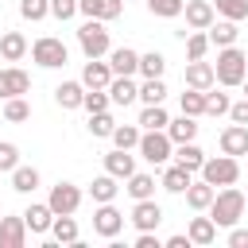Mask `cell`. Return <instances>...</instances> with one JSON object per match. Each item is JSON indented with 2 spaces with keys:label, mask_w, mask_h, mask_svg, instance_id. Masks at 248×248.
<instances>
[{
  "label": "cell",
  "mask_w": 248,
  "mask_h": 248,
  "mask_svg": "<svg viewBox=\"0 0 248 248\" xmlns=\"http://www.w3.org/2000/svg\"><path fill=\"white\" fill-rule=\"evenodd\" d=\"M23 221H27V232H50L54 213H50V205H31V209H23Z\"/></svg>",
  "instance_id": "26"
},
{
  "label": "cell",
  "mask_w": 248,
  "mask_h": 248,
  "mask_svg": "<svg viewBox=\"0 0 248 248\" xmlns=\"http://www.w3.org/2000/svg\"><path fill=\"white\" fill-rule=\"evenodd\" d=\"M221 151L225 155H248V124H232L221 132Z\"/></svg>",
  "instance_id": "18"
},
{
  "label": "cell",
  "mask_w": 248,
  "mask_h": 248,
  "mask_svg": "<svg viewBox=\"0 0 248 248\" xmlns=\"http://www.w3.org/2000/svg\"><path fill=\"white\" fill-rule=\"evenodd\" d=\"M46 205H50V213H74V209L81 205V190H78L74 182H58V186H50Z\"/></svg>",
  "instance_id": "7"
},
{
  "label": "cell",
  "mask_w": 248,
  "mask_h": 248,
  "mask_svg": "<svg viewBox=\"0 0 248 248\" xmlns=\"http://www.w3.org/2000/svg\"><path fill=\"white\" fill-rule=\"evenodd\" d=\"M244 202H248V194H244Z\"/></svg>",
  "instance_id": "53"
},
{
  "label": "cell",
  "mask_w": 248,
  "mask_h": 248,
  "mask_svg": "<svg viewBox=\"0 0 248 248\" xmlns=\"http://www.w3.org/2000/svg\"><path fill=\"white\" fill-rule=\"evenodd\" d=\"M78 12V0H50V16L54 19H74Z\"/></svg>",
  "instance_id": "47"
},
{
  "label": "cell",
  "mask_w": 248,
  "mask_h": 248,
  "mask_svg": "<svg viewBox=\"0 0 248 248\" xmlns=\"http://www.w3.org/2000/svg\"><path fill=\"white\" fill-rule=\"evenodd\" d=\"M186 236H190V244H213V240H217V225H213V217H194Z\"/></svg>",
  "instance_id": "27"
},
{
  "label": "cell",
  "mask_w": 248,
  "mask_h": 248,
  "mask_svg": "<svg viewBox=\"0 0 248 248\" xmlns=\"http://www.w3.org/2000/svg\"><path fill=\"white\" fill-rule=\"evenodd\" d=\"M174 147H178V151H170V155H174V163H178V167H186L190 174H194V170H202V163H205V151H202L194 140H190V143H174Z\"/></svg>",
  "instance_id": "19"
},
{
  "label": "cell",
  "mask_w": 248,
  "mask_h": 248,
  "mask_svg": "<svg viewBox=\"0 0 248 248\" xmlns=\"http://www.w3.org/2000/svg\"><path fill=\"white\" fill-rule=\"evenodd\" d=\"M120 229H124V213H120V209H116L112 202H101V209L93 213V232H97V236H108V240H112V236H116Z\"/></svg>",
  "instance_id": "8"
},
{
  "label": "cell",
  "mask_w": 248,
  "mask_h": 248,
  "mask_svg": "<svg viewBox=\"0 0 248 248\" xmlns=\"http://www.w3.org/2000/svg\"><path fill=\"white\" fill-rule=\"evenodd\" d=\"M105 89H108V101H112V105H132V101H140V85H136L132 78L112 74V81H108Z\"/></svg>",
  "instance_id": "14"
},
{
  "label": "cell",
  "mask_w": 248,
  "mask_h": 248,
  "mask_svg": "<svg viewBox=\"0 0 248 248\" xmlns=\"http://www.w3.org/2000/svg\"><path fill=\"white\" fill-rule=\"evenodd\" d=\"M78 12H85L89 19H116L124 12V0H78Z\"/></svg>",
  "instance_id": "15"
},
{
  "label": "cell",
  "mask_w": 248,
  "mask_h": 248,
  "mask_svg": "<svg viewBox=\"0 0 248 248\" xmlns=\"http://www.w3.org/2000/svg\"><path fill=\"white\" fill-rule=\"evenodd\" d=\"M229 116H232V124H248V97L236 101V105H229Z\"/></svg>",
  "instance_id": "48"
},
{
  "label": "cell",
  "mask_w": 248,
  "mask_h": 248,
  "mask_svg": "<svg viewBox=\"0 0 248 248\" xmlns=\"http://www.w3.org/2000/svg\"><path fill=\"white\" fill-rule=\"evenodd\" d=\"M163 97H167L163 78H147V81L140 85V101H143V105H163Z\"/></svg>",
  "instance_id": "36"
},
{
  "label": "cell",
  "mask_w": 248,
  "mask_h": 248,
  "mask_svg": "<svg viewBox=\"0 0 248 248\" xmlns=\"http://www.w3.org/2000/svg\"><path fill=\"white\" fill-rule=\"evenodd\" d=\"M116 182H120V178H112L108 170H105L101 178H93V182H89V194H93V202H112V198H116V190H120Z\"/></svg>",
  "instance_id": "30"
},
{
  "label": "cell",
  "mask_w": 248,
  "mask_h": 248,
  "mask_svg": "<svg viewBox=\"0 0 248 248\" xmlns=\"http://www.w3.org/2000/svg\"><path fill=\"white\" fill-rule=\"evenodd\" d=\"M46 12H50V0H19V16H23V19H31V23H35V19H43Z\"/></svg>",
  "instance_id": "43"
},
{
  "label": "cell",
  "mask_w": 248,
  "mask_h": 248,
  "mask_svg": "<svg viewBox=\"0 0 248 248\" xmlns=\"http://www.w3.org/2000/svg\"><path fill=\"white\" fill-rule=\"evenodd\" d=\"M35 186H39V170H35V167H16V170H12V190L31 194Z\"/></svg>",
  "instance_id": "34"
},
{
  "label": "cell",
  "mask_w": 248,
  "mask_h": 248,
  "mask_svg": "<svg viewBox=\"0 0 248 248\" xmlns=\"http://www.w3.org/2000/svg\"><path fill=\"white\" fill-rule=\"evenodd\" d=\"M0 54H4V62H19L27 54V39L19 31H4L0 35Z\"/></svg>",
  "instance_id": "23"
},
{
  "label": "cell",
  "mask_w": 248,
  "mask_h": 248,
  "mask_svg": "<svg viewBox=\"0 0 248 248\" xmlns=\"http://www.w3.org/2000/svg\"><path fill=\"white\" fill-rule=\"evenodd\" d=\"M105 170H108L112 178H128V174L136 170V159H132L124 147H116V151H108V155H105Z\"/></svg>",
  "instance_id": "20"
},
{
  "label": "cell",
  "mask_w": 248,
  "mask_h": 248,
  "mask_svg": "<svg viewBox=\"0 0 248 248\" xmlns=\"http://www.w3.org/2000/svg\"><path fill=\"white\" fill-rule=\"evenodd\" d=\"M81 108H89V112H105V108H108V89H89V93L81 97Z\"/></svg>",
  "instance_id": "45"
},
{
  "label": "cell",
  "mask_w": 248,
  "mask_h": 248,
  "mask_svg": "<svg viewBox=\"0 0 248 248\" xmlns=\"http://www.w3.org/2000/svg\"><path fill=\"white\" fill-rule=\"evenodd\" d=\"M190 182H194V178H190V170L174 163V167H167V170H163V182H159V186H163V190H170V194H182Z\"/></svg>",
  "instance_id": "28"
},
{
  "label": "cell",
  "mask_w": 248,
  "mask_h": 248,
  "mask_svg": "<svg viewBox=\"0 0 248 248\" xmlns=\"http://www.w3.org/2000/svg\"><path fill=\"white\" fill-rule=\"evenodd\" d=\"M229 244L232 248H248V229H232L229 232Z\"/></svg>",
  "instance_id": "49"
},
{
  "label": "cell",
  "mask_w": 248,
  "mask_h": 248,
  "mask_svg": "<svg viewBox=\"0 0 248 248\" xmlns=\"http://www.w3.org/2000/svg\"><path fill=\"white\" fill-rule=\"evenodd\" d=\"M244 209H248V202H244V194L232 190V186H225V190L213 194V202H209V217H213V225H225V229H232V225L240 221Z\"/></svg>",
  "instance_id": "1"
},
{
  "label": "cell",
  "mask_w": 248,
  "mask_h": 248,
  "mask_svg": "<svg viewBox=\"0 0 248 248\" xmlns=\"http://www.w3.org/2000/svg\"><path fill=\"white\" fill-rule=\"evenodd\" d=\"M31 89V78L19 70V66H4L0 70V101H8V97H23Z\"/></svg>",
  "instance_id": "9"
},
{
  "label": "cell",
  "mask_w": 248,
  "mask_h": 248,
  "mask_svg": "<svg viewBox=\"0 0 248 248\" xmlns=\"http://www.w3.org/2000/svg\"><path fill=\"white\" fill-rule=\"evenodd\" d=\"M140 155L151 163V167H163L167 159H170V151H174V143H170V136H167V128H155V132H140Z\"/></svg>",
  "instance_id": "4"
},
{
  "label": "cell",
  "mask_w": 248,
  "mask_h": 248,
  "mask_svg": "<svg viewBox=\"0 0 248 248\" xmlns=\"http://www.w3.org/2000/svg\"><path fill=\"white\" fill-rule=\"evenodd\" d=\"M167 248H190V236H182V232H178V236H170V240H167Z\"/></svg>",
  "instance_id": "51"
},
{
  "label": "cell",
  "mask_w": 248,
  "mask_h": 248,
  "mask_svg": "<svg viewBox=\"0 0 248 248\" xmlns=\"http://www.w3.org/2000/svg\"><path fill=\"white\" fill-rule=\"evenodd\" d=\"M112 143L124 147V151H132V147L140 143V128H136V124H116V128H112Z\"/></svg>",
  "instance_id": "37"
},
{
  "label": "cell",
  "mask_w": 248,
  "mask_h": 248,
  "mask_svg": "<svg viewBox=\"0 0 248 248\" xmlns=\"http://www.w3.org/2000/svg\"><path fill=\"white\" fill-rule=\"evenodd\" d=\"M112 128H116V120L108 116V108L105 112H89V132L93 136H112Z\"/></svg>",
  "instance_id": "42"
},
{
  "label": "cell",
  "mask_w": 248,
  "mask_h": 248,
  "mask_svg": "<svg viewBox=\"0 0 248 248\" xmlns=\"http://www.w3.org/2000/svg\"><path fill=\"white\" fill-rule=\"evenodd\" d=\"M217 12H221L225 19H232V23H236V19H244V16H248V0H217Z\"/></svg>",
  "instance_id": "44"
},
{
  "label": "cell",
  "mask_w": 248,
  "mask_h": 248,
  "mask_svg": "<svg viewBox=\"0 0 248 248\" xmlns=\"http://www.w3.org/2000/svg\"><path fill=\"white\" fill-rule=\"evenodd\" d=\"M108 66H112V74L132 78V74L140 70V54H136L132 46H116V50H108Z\"/></svg>",
  "instance_id": "17"
},
{
  "label": "cell",
  "mask_w": 248,
  "mask_h": 248,
  "mask_svg": "<svg viewBox=\"0 0 248 248\" xmlns=\"http://www.w3.org/2000/svg\"><path fill=\"white\" fill-rule=\"evenodd\" d=\"M4 116H8L12 124H19V120L31 116V105H27L23 97H8V101H4Z\"/></svg>",
  "instance_id": "41"
},
{
  "label": "cell",
  "mask_w": 248,
  "mask_h": 248,
  "mask_svg": "<svg viewBox=\"0 0 248 248\" xmlns=\"http://www.w3.org/2000/svg\"><path fill=\"white\" fill-rule=\"evenodd\" d=\"M81 97H85V85H81V81H62V85L54 89V101H58L62 108H81Z\"/></svg>",
  "instance_id": "25"
},
{
  "label": "cell",
  "mask_w": 248,
  "mask_h": 248,
  "mask_svg": "<svg viewBox=\"0 0 248 248\" xmlns=\"http://www.w3.org/2000/svg\"><path fill=\"white\" fill-rule=\"evenodd\" d=\"M182 81H186V89H202V93H205V89H209V85H213L217 78H213V66H209L205 58H194V62L186 66Z\"/></svg>",
  "instance_id": "11"
},
{
  "label": "cell",
  "mask_w": 248,
  "mask_h": 248,
  "mask_svg": "<svg viewBox=\"0 0 248 248\" xmlns=\"http://www.w3.org/2000/svg\"><path fill=\"white\" fill-rule=\"evenodd\" d=\"M136 248H159V236H151V232H140V236H136Z\"/></svg>",
  "instance_id": "50"
},
{
  "label": "cell",
  "mask_w": 248,
  "mask_h": 248,
  "mask_svg": "<svg viewBox=\"0 0 248 248\" xmlns=\"http://www.w3.org/2000/svg\"><path fill=\"white\" fill-rule=\"evenodd\" d=\"M78 43L85 50V58H105L112 46H108V31H105V19H85L78 27Z\"/></svg>",
  "instance_id": "3"
},
{
  "label": "cell",
  "mask_w": 248,
  "mask_h": 248,
  "mask_svg": "<svg viewBox=\"0 0 248 248\" xmlns=\"http://www.w3.org/2000/svg\"><path fill=\"white\" fill-rule=\"evenodd\" d=\"M182 12H186V23H190L194 31H205V27L213 23V4H209V0H186Z\"/></svg>",
  "instance_id": "16"
},
{
  "label": "cell",
  "mask_w": 248,
  "mask_h": 248,
  "mask_svg": "<svg viewBox=\"0 0 248 248\" xmlns=\"http://www.w3.org/2000/svg\"><path fill=\"white\" fill-rule=\"evenodd\" d=\"M167 108L163 105H143V112H140V128L143 132H155V128H167Z\"/></svg>",
  "instance_id": "31"
},
{
  "label": "cell",
  "mask_w": 248,
  "mask_h": 248,
  "mask_svg": "<svg viewBox=\"0 0 248 248\" xmlns=\"http://www.w3.org/2000/svg\"><path fill=\"white\" fill-rule=\"evenodd\" d=\"M167 136H170V143H190L194 136H198V124H194V116H178V120H167Z\"/></svg>",
  "instance_id": "24"
},
{
  "label": "cell",
  "mask_w": 248,
  "mask_h": 248,
  "mask_svg": "<svg viewBox=\"0 0 248 248\" xmlns=\"http://www.w3.org/2000/svg\"><path fill=\"white\" fill-rule=\"evenodd\" d=\"M182 194H186V205H190V209H209V202H213L217 186H209V182L202 178V182H190Z\"/></svg>",
  "instance_id": "21"
},
{
  "label": "cell",
  "mask_w": 248,
  "mask_h": 248,
  "mask_svg": "<svg viewBox=\"0 0 248 248\" xmlns=\"http://www.w3.org/2000/svg\"><path fill=\"white\" fill-rule=\"evenodd\" d=\"M31 58H35L43 70H58V66H66L70 50H66V43H62V39H54V35H43V39L31 46Z\"/></svg>",
  "instance_id": "6"
},
{
  "label": "cell",
  "mask_w": 248,
  "mask_h": 248,
  "mask_svg": "<svg viewBox=\"0 0 248 248\" xmlns=\"http://www.w3.org/2000/svg\"><path fill=\"white\" fill-rule=\"evenodd\" d=\"M124 190H128L136 202H140V198H151V194H155V178H151V174H140V170H132Z\"/></svg>",
  "instance_id": "32"
},
{
  "label": "cell",
  "mask_w": 248,
  "mask_h": 248,
  "mask_svg": "<svg viewBox=\"0 0 248 248\" xmlns=\"http://www.w3.org/2000/svg\"><path fill=\"white\" fill-rule=\"evenodd\" d=\"M229 93H213V85L205 89V116H225L229 112Z\"/></svg>",
  "instance_id": "39"
},
{
  "label": "cell",
  "mask_w": 248,
  "mask_h": 248,
  "mask_svg": "<svg viewBox=\"0 0 248 248\" xmlns=\"http://www.w3.org/2000/svg\"><path fill=\"white\" fill-rule=\"evenodd\" d=\"M182 4L186 0H147V12L163 16V19H174V16H182Z\"/></svg>",
  "instance_id": "40"
},
{
  "label": "cell",
  "mask_w": 248,
  "mask_h": 248,
  "mask_svg": "<svg viewBox=\"0 0 248 248\" xmlns=\"http://www.w3.org/2000/svg\"><path fill=\"white\" fill-rule=\"evenodd\" d=\"M240 85H244V89H248V78H244V81H240ZM244 97H248V93H244Z\"/></svg>",
  "instance_id": "52"
},
{
  "label": "cell",
  "mask_w": 248,
  "mask_h": 248,
  "mask_svg": "<svg viewBox=\"0 0 248 248\" xmlns=\"http://www.w3.org/2000/svg\"><path fill=\"white\" fill-rule=\"evenodd\" d=\"M182 112L186 116H205V93L202 89H186L182 93Z\"/></svg>",
  "instance_id": "38"
},
{
  "label": "cell",
  "mask_w": 248,
  "mask_h": 248,
  "mask_svg": "<svg viewBox=\"0 0 248 248\" xmlns=\"http://www.w3.org/2000/svg\"><path fill=\"white\" fill-rule=\"evenodd\" d=\"M205 31H209V43H213V46H232V43H236V23H232V19L209 23Z\"/></svg>",
  "instance_id": "29"
},
{
  "label": "cell",
  "mask_w": 248,
  "mask_h": 248,
  "mask_svg": "<svg viewBox=\"0 0 248 248\" xmlns=\"http://www.w3.org/2000/svg\"><path fill=\"white\" fill-rule=\"evenodd\" d=\"M213 78H217L221 85H240V81L248 78V54L236 50V46H221L217 66H213Z\"/></svg>",
  "instance_id": "2"
},
{
  "label": "cell",
  "mask_w": 248,
  "mask_h": 248,
  "mask_svg": "<svg viewBox=\"0 0 248 248\" xmlns=\"http://www.w3.org/2000/svg\"><path fill=\"white\" fill-rule=\"evenodd\" d=\"M159 221H163V209H159L151 198H140V202H136V209H132V225H136L140 232H151Z\"/></svg>",
  "instance_id": "12"
},
{
  "label": "cell",
  "mask_w": 248,
  "mask_h": 248,
  "mask_svg": "<svg viewBox=\"0 0 248 248\" xmlns=\"http://www.w3.org/2000/svg\"><path fill=\"white\" fill-rule=\"evenodd\" d=\"M16 167H19V147H16V143H0V170L12 174Z\"/></svg>",
  "instance_id": "46"
},
{
  "label": "cell",
  "mask_w": 248,
  "mask_h": 248,
  "mask_svg": "<svg viewBox=\"0 0 248 248\" xmlns=\"http://www.w3.org/2000/svg\"><path fill=\"white\" fill-rule=\"evenodd\" d=\"M27 244V221L19 217H0V248H23Z\"/></svg>",
  "instance_id": "10"
},
{
  "label": "cell",
  "mask_w": 248,
  "mask_h": 248,
  "mask_svg": "<svg viewBox=\"0 0 248 248\" xmlns=\"http://www.w3.org/2000/svg\"><path fill=\"white\" fill-rule=\"evenodd\" d=\"M182 43H186V58L190 62L194 58H205V50H209V35H202V31H186Z\"/></svg>",
  "instance_id": "35"
},
{
  "label": "cell",
  "mask_w": 248,
  "mask_h": 248,
  "mask_svg": "<svg viewBox=\"0 0 248 248\" xmlns=\"http://www.w3.org/2000/svg\"><path fill=\"white\" fill-rule=\"evenodd\" d=\"M50 232H54L58 244H78V221H74V213H54Z\"/></svg>",
  "instance_id": "22"
},
{
  "label": "cell",
  "mask_w": 248,
  "mask_h": 248,
  "mask_svg": "<svg viewBox=\"0 0 248 248\" xmlns=\"http://www.w3.org/2000/svg\"><path fill=\"white\" fill-rule=\"evenodd\" d=\"M163 70H167V58H163L159 50L140 54V70H136V74H143V78H163Z\"/></svg>",
  "instance_id": "33"
},
{
  "label": "cell",
  "mask_w": 248,
  "mask_h": 248,
  "mask_svg": "<svg viewBox=\"0 0 248 248\" xmlns=\"http://www.w3.org/2000/svg\"><path fill=\"white\" fill-rule=\"evenodd\" d=\"M108 81H112V66L101 62V58H89L85 70H81V85H85V89H105Z\"/></svg>",
  "instance_id": "13"
},
{
  "label": "cell",
  "mask_w": 248,
  "mask_h": 248,
  "mask_svg": "<svg viewBox=\"0 0 248 248\" xmlns=\"http://www.w3.org/2000/svg\"><path fill=\"white\" fill-rule=\"evenodd\" d=\"M202 178H205L209 186H232V182L240 178V163H236V155L205 159V163H202Z\"/></svg>",
  "instance_id": "5"
}]
</instances>
